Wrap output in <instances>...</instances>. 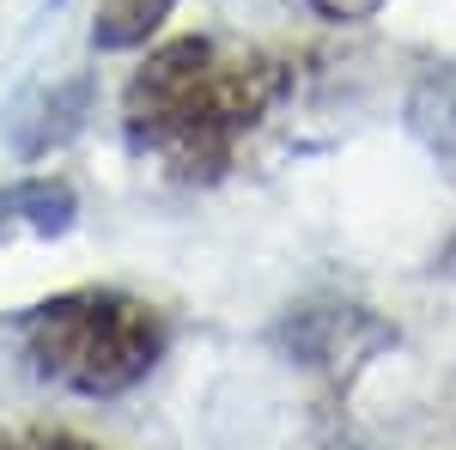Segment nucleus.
I'll list each match as a JSON object with an SVG mask.
<instances>
[{"label": "nucleus", "instance_id": "nucleus-6", "mask_svg": "<svg viewBox=\"0 0 456 450\" xmlns=\"http://www.w3.org/2000/svg\"><path fill=\"white\" fill-rule=\"evenodd\" d=\"M176 0H104L92 19V49L116 55V49H146V37L171 19Z\"/></svg>", "mask_w": 456, "mask_h": 450}, {"label": "nucleus", "instance_id": "nucleus-1", "mask_svg": "<svg viewBox=\"0 0 456 450\" xmlns=\"http://www.w3.org/2000/svg\"><path fill=\"white\" fill-rule=\"evenodd\" d=\"M292 92V61L256 43L171 37L122 92V135L183 183H219Z\"/></svg>", "mask_w": 456, "mask_h": 450}, {"label": "nucleus", "instance_id": "nucleus-5", "mask_svg": "<svg viewBox=\"0 0 456 450\" xmlns=\"http://www.w3.org/2000/svg\"><path fill=\"white\" fill-rule=\"evenodd\" d=\"M408 135L420 140L438 165L456 171V61L426 68L408 92Z\"/></svg>", "mask_w": 456, "mask_h": 450}, {"label": "nucleus", "instance_id": "nucleus-7", "mask_svg": "<svg viewBox=\"0 0 456 450\" xmlns=\"http://www.w3.org/2000/svg\"><path fill=\"white\" fill-rule=\"evenodd\" d=\"M0 450H104V445L79 438V432H68V426H25V432H6Z\"/></svg>", "mask_w": 456, "mask_h": 450}, {"label": "nucleus", "instance_id": "nucleus-2", "mask_svg": "<svg viewBox=\"0 0 456 450\" xmlns=\"http://www.w3.org/2000/svg\"><path fill=\"white\" fill-rule=\"evenodd\" d=\"M19 335H25V359L37 378L73 396H92V402L128 396L134 383L152 378V365L171 347L165 316L116 286H79V292L37 305Z\"/></svg>", "mask_w": 456, "mask_h": 450}, {"label": "nucleus", "instance_id": "nucleus-9", "mask_svg": "<svg viewBox=\"0 0 456 450\" xmlns=\"http://www.w3.org/2000/svg\"><path fill=\"white\" fill-rule=\"evenodd\" d=\"M311 6L322 12V19H335V25H353V19H365L378 0H311Z\"/></svg>", "mask_w": 456, "mask_h": 450}, {"label": "nucleus", "instance_id": "nucleus-4", "mask_svg": "<svg viewBox=\"0 0 456 450\" xmlns=\"http://www.w3.org/2000/svg\"><path fill=\"white\" fill-rule=\"evenodd\" d=\"M92 98H98L92 73H68V79L37 86L31 98H19V110L6 116V146H12L19 159H43V152H55L61 140H73L79 128H86Z\"/></svg>", "mask_w": 456, "mask_h": 450}, {"label": "nucleus", "instance_id": "nucleus-8", "mask_svg": "<svg viewBox=\"0 0 456 450\" xmlns=\"http://www.w3.org/2000/svg\"><path fill=\"white\" fill-rule=\"evenodd\" d=\"M12 225H25V176L19 183H0V238Z\"/></svg>", "mask_w": 456, "mask_h": 450}, {"label": "nucleus", "instance_id": "nucleus-3", "mask_svg": "<svg viewBox=\"0 0 456 450\" xmlns=\"http://www.w3.org/2000/svg\"><path fill=\"white\" fill-rule=\"evenodd\" d=\"M281 341H286V353L305 359V365L353 372L365 353H378V347L395 341V329L378 323L365 305H341V299H329V305H298V311L281 323Z\"/></svg>", "mask_w": 456, "mask_h": 450}]
</instances>
